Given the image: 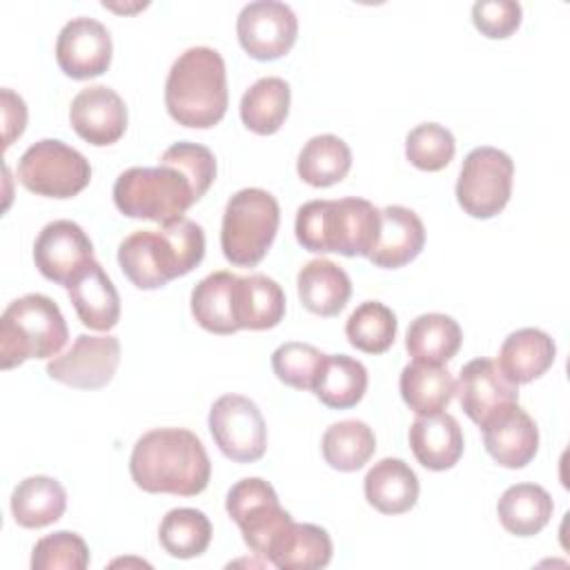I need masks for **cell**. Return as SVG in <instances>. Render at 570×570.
<instances>
[{"mask_svg":"<svg viewBox=\"0 0 570 570\" xmlns=\"http://www.w3.org/2000/svg\"><path fill=\"white\" fill-rule=\"evenodd\" d=\"M557 356V345L543 330L523 327L503 341L499 350V367L512 383H530L546 374Z\"/></svg>","mask_w":570,"mask_h":570,"instance_id":"cell-24","label":"cell"},{"mask_svg":"<svg viewBox=\"0 0 570 570\" xmlns=\"http://www.w3.org/2000/svg\"><path fill=\"white\" fill-rule=\"evenodd\" d=\"M158 539L169 557L194 559L207 550L212 541V523L200 510L174 508L163 517Z\"/></svg>","mask_w":570,"mask_h":570,"instance_id":"cell-36","label":"cell"},{"mask_svg":"<svg viewBox=\"0 0 570 570\" xmlns=\"http://www.w3.org/2000/svg\"><path fill=\"white\" fill-rule=\"evenodd\" d=\"M289 100L292 91L283 78H258L240 98V120L258 136L276 134L287 118Z\"/></svg>","mask_w":570,"mask_h":570,"instance_id":"cell-33","label":"cell"},{"mask_svg":"<svg viewBox=\"0 0 570 570\" xmlns=\"http://www.w3.org/2000/svg\"><path fill=\"white\" fill-rule=\"evenodd\" d=\"M2 122H4V147L22 136L27 125V105L11 89H2Z\"/></svg>","mask_w":570,"mask_h":570,"instance_id":"cell-43","label":"cell"},{"mask_svg":"<svg viewBox=\"0 0 570 570\" xmlns=\"http://www.w3.org/2000/svg\"><path fill=\"white\" fill-rule=\"evenodd\" d=\"M456 145L450 129L439 122L416 125L405 136V158L423 171H441L454 158Z\"/></svg>","mask_w":570,"mask_h":570,"instance_id":"cell-38","label":"cell"},{"mask_svg":"<svg viewBox=\"0 0 570 570\" xmlns=\"http://www.w3.org/2000/svg\"><path fill=\"white\" fill-rule=\"evenodd\" d=\"M18 180L24 189L45 198H71L89 185L91 165L78 149L45 138L20 156Z\"/></svg>","mask_w":570,"mask_h":570,"instance_id":"cell-8","label":"cell"},{"mask_svg":"<svg viewBox=\"0 0 570 570\" xmlns=\"http://www.w3.org/2000/svg\"><path fill=\"white\" fill-rule=\"evenodd\" d=\"M281 223L278 200L258 187L236 191L223 212L220 249L232 265L254 267L272 247Z\"/></svg>","mask_w":570,"mask_h":570,"instance_id":"cell-7","label":"cell"},{"mask_svg":"<svg viewBox=\"0 0 570 570\" xmlns=\"http://www.w3.org/2000/svg\"><path fill=\"white\" fill-rule=\"evenodd\" d=\"M69 338L60 307L45 294H24L0 318V365L11 370L29 358L58 356Z\"/></svg>","mask_w":570,"mask_h":570,"instance_id":"cell-5","label":"cell"},{"mask_svg":"<svg viewBox=\"0 0 570 570\" xmlns=\"http://www.w3.org/2000/svg\"><path fill=\"white\" fill-rule=\"evenodd\" d=\"M303 307L318 316H336L352 296V281L343 267L327 258L305 263L296 278Z\"/></svg>","mask_w":570,"mask_h":570,"instance_id":"cell-23","label":"cell"},{"mask_svg":"<svg viewBox=\"0 0 570 570\" xmlns=\"http://www.w3.org/2000/svg\"><path fill=\"white\" fill-rule=\"evenodd\" d=\"M160 165H174L180 171H185L200 196L207 194L216 178V158L205 145L198 142H174L163 151Z\"/></svg>","mask_w":570,"mask_h":570,"instance_id":"cell-41","label":"cell"},{"mask_svg":"<svg viewBox=\"0 0 570 570\" xmlns=\"http://www.w3.org/2000/svg\"><path fill=\"white\" fill-rule=\"evenodd\" d=\"M94 261V245L85 229L67 218L47 223L33 243V263L38 272L58 285L71 278Z\"/></svg>","mask_w":570,"mask_h":570,"instance_id":"cell-16","label":"cell"},{"mask_svg":"<svg viewBox=\"0 0 570 570\" xmlns=\"http://www.w3.org/2000/svg\"><path fill=\"white\" fill-rule=\"evenodd\" d=\"M227 100L225 60L216 49L191 47L174 60L165 82V107L178 125L209 129L223 120Z\"/></svg>","mask_w":570,"mask_h":570,"instance_id":"cell-3","label":"cell"},{"mask_svg":"<svg viewBox=\"0 0 570 570\" xmlns=\"http://www.w3.org/2000/svg\"><path fill=\"white\" fill-rule=\"evenodd\" d=\"M323 459L338 472L361 470L376 450V436L365 421L347 419L332 423L321 441Z\"/></svg>","mask_w":570,"mask_h":570,"instance_id":"cell-35","label":"cell"},{"mask_svg":"<svg viewBox=\"0 0 570 570\" xmlns=\"http://www.w3.org/2000/svg\"><path fill=\"white\" fill-rule=\"evenodd\" d=\"M225 508L240 528L243 541L261 557H267L272 546L294 521L292 514L281 508L274 488L258 476L234 483L227 492Z\"/></svg>","mask_w":570,"mask_h":570,"instance_id":"cell-10","label":"cell"},{"mask_svg":"<svg viewBox=\"0 0 570 570\" xmlns=\"http://www.w3.org/2000/svg\"><path fill=\"white\" fill-rule=\"evenodd\" d=\"M200 198L189 176L174 165L129 167L114 183V203L120 214L160 225L183 218Z\"/></svg>","mask_w":570,"mask_h":570,"instance_id":"cell-6","label":"cell"},{"mask_svg":"<svg viewBox=\"0 0 570 570\" xmlns=\"http://www.w3.org/2000/svg\"><path fill=\"white\" fill-rule=\"evenodd\" d=\"M472 22L485 38H508L521 24V4L512 0H479L472 4Z\"/></svg>","mask_w":570,"mask_h":570,"instance_id":"cell-42","label":"cell"},{"mask_svg":"<svg viewBox=\"0 0 570 570\" xmlns=\"http://www.w3.org/2000/svg\"><path fill=\"white\" fill-rule=\"evenodd\" d=\"M363 490L367 503L381 514H403L419 499V479L403 459L387 456L367 470Z\"/></svg>","mask_w":570,"mask_h":570,"instance_id":"cell-22","label":"cell"},{"mask_svg":"<svg viewBox=\"0 0 570 570\" xmlns=\"http://www.w3.org/2000/svg\"><path fill=\"white\" fill-rule=\"evenodd\" d=\"M514 178L512 158L497 147H474L459 171L456 200L472 218H492L510 200Z\"/></svg>","mask_w":570,"mask_h":570,"instance_id":"cell-9","label":"cell"},{"mask_svg":"<svg viewBox=\"0 0 570 570\" xmlns=\"http://www.w3.org/2000/svg\"><path fill=\"white\" fill-rule=\"evenodd\" d=\"M134 483L151 494L196 497L212 474L203 441L183 428H158L145 432L129 456Z\"/></svg>","mask_w":570,"mask_h":570,"instance_id":"cell-1","label":"cell"},{"mask_svg":"<svg viewBox=\"0 0 570 570\" xmlns=\"http://www.w3.org/2000/svg\"><path fill=\"white\" fill-rule=\"evenodd\" d=\"M285 316V294L265 274L238 276L236 318L240 330H272Z\"/></svg>","mask_w":570,"mask_h":570,"instance_id":"cell-29","label":"cell"},{"mask_svg":"<svg viewBox=\"0 0 570 570\" xmlns=\"http://www.w3.org/2000/svg\"><path fill=\"white\" fill-rule=\"evenodd\" d=\"M483 445L499 465L525 468L539 450L537 423L517 403L483 428Z\"/></svg>","mask_w":570,"mask_h":570,"instance_id":"cell-20","label":"cell"},{"mask_svg":"<svg viewBox=\"0 0 570 570\" xmlns=\"http://www.w3.org/2000/svg\"><path fill=\"white\" fill-rule=\"evenodd\" d=\"M203 256V227L185 216L160 229H138L118 245V265L138 289L165 287L198 267Z\"/></svg>","mask_w":570,"mask_h":570,"instance_id":"cell-2","label":"cell"},{"mask_svg":"<svg viewBox=\"0 0 570 570\" xmlns=\"http://www.w3.org/2000/svg\"><path fill=\"white\" fill-rule=\"evenodd\" d=\"M396 314L387 305L379 301H365L350 314L345 323V336L350 345L365 354H383L396 338Z\"/></svg>","mask_w":570,"mask_h":570,"instance_id":"cell-37","label":"cell"},{"mask_svg":"<svg viewBox=\"0 0 570 570\" xmlns=\"http://www.w3.org/2000/svg\"><path fill=\"white\" fill-rule=\"evenodd\" d=\"M325 354L309 343L289 341L274 350L272 370L276 379L294 390H312Z\"/></svg>","mask_w":570,"mask_h":570,"instance_id":"cell-39","label":"cell"},{"mask_svg":"<svg viewBox=\"0 0 570 570\" xmlns=\"http://www.w3.org/2000/svg\"><path fill=\"white\" fill-rule=\"evenodd\" d=\"M452 372L443 365H430L412 361L403 367L399 379V390L405 405L416 414L443 412L454 396Z\"/></svg>","mask_w":570,"mask_h":570,"instance_id":"cell-32","label":"cell"},{"mask_svg":"<svg viewBox=\"0 0 570 570\" xmlns=\"http://www.w3.org/2000/svg\"><path fill=\"white\" fill-rule=\"evenodd\" d=\"M89 566V548L76 532L60 530L42 537L31 552L33 570H85Z\"/></svg>","mask_w":570,"mask_h":570,"instance_id":"cell-40","label":"cell"},{"mask_svg":"<svg viewBox=\"0 0 570 570\" xmlns=\"http://www.w3.org/2000/svg\"><path fill=\"white\" fill-rule=\"evenodd\" d=\"M463 341L459 323L439 312L416 316L405 334V347L412 361L443 365L459 352Z\"/></svg>","mask_w":570,"mask_h":570,"instance_id":"cell-31","label":"cell"},{"mask_svg":"<svg viewBox=\"0 0 570 570\" xmlns=\"http://www.w3.org/2000/svg\"><path fill=\"white\" fill-rule=\"evenodd\" d=\"M67 294L80 323L96 332H109L120 318V296L98 261L87 263L67 285Z\"/></svg>","mask_w":570,"mask_h":570,"instance_id":"cell-19","label":"cell"},{"mask_svg":"<svg viewBox=\"0 0 570 570\" xmlns=\"http://www.w3.org/2000/svg\"><path fill=\"white\" fill-rule=\"evenodd\" d=\"M410 448L414 459L434 472L450 470L463 454V432L448 412L419 414L410 425Z\"/></svg>","mask_w":570,"mask_h":570,"instance_id":"cell-21","label":"cell"},{"mask_svg":"<svg viewBox=\"0 0 570 570\" xmlns=\"http://www.w3.org/2000/svg\"><path fill=\"white\" fill-rule=\"evenodd\" d=\"M67 508V492L60 481L36 474L22 479L11 494V514L20 528L38 530L56 523Z\"/></svg>","mask_w":570,"mask_h":570,"instance_id":"cell-26","label":"cell"},{"mask_svg":"<svg viewBox=\"0 0 570 570\" xmlns=\"http://www.w3.org/2000/svg\"><path fill=\"white\" fill-rule=\"evenodd\" d=\"M381 225L370 252V261L376 267L399 269L414 261L425 245L423 220L407 207L387 205L379 209Z\"/></svg>","mask_w":570,"mask_h":570,"instance_id":"cell-18","label":"cell"},{"mask_svg":"<svg viewBox=\"0 0 570 570\" xmlns=\"http://www.w3.org/2000/svg\"><path fill=\"white\" fill-rule=\"evenodd\" d=\"M552 497L537 483L510 485L497 503L501 525L517 537L539 534L552 517Z\"/></svg>","mask_w":570,"mask_h":570,"instance_id":"cell-30","label":"cell"},{"mask_svg":"<svg viewBox=\"0 0 570 570\" xmlns=\"http://www.w3.org/2000/svg\"><path fill=\"white\" fill-rule=\"evenodd\" d=\"M265 559L281 570L325 568L332 559V539L321 525L292 521Z\"/></svg>","mask_w":570,"mask_h":570,"instance_id":"cell-27","label":"cell"},{"mask_svg":"<svg viewBox=\"0 0 570 570\" xmlns=\"http://www.w3.org/2000/svg\"><path fill=\"white\" fill-rule=\"evenodd\" d=\"M236 36L240 47L254 60H276L294 47L298 18L285 2L256 0L240 9Z\"/></svg>","mask_w":570,"mask_h":570,"instance_id":"cell-12","label":"cell"},{"mask_svg":"<svg viewBox=\"0 0 570 570\" xmlns=\"http://www.w3.org/2000/svg\"><path fill=\"white\" fill-rule=\"evenodd\" d=\"M352 167V151L345 140L334 134L309 138L296 160V171L312 187H330L341 183Z\"/></svg>","mask_w":570,"mask_h":570,"instance_id":"cell-34","label":"cell"},{"mask_svg":"<svg viewBox=\"0 0 570 570\" xmlns=\"http://www.w3.org/2000/svg\"><path fill=\"white\" fill-rule=\"evenodd\" d=\"M238 276L232 272H212L191 289V314L196 323L212 334L238 332L236 318Z\"/></svg>","mask_w":570,"mask_h":570,"instance_id":"cell-25","label":"cell"},{"mask_svg":"<svg viewBox=\"0 0 570 570\" xmlns=\"http://www.w3.org/2000/svg\"><path fill=\"white\" fill-rule=\"evenodd\" d=\"M381 225L379 209L365 198L309 200L296 212V240L307 252L370 256Z\"/></svg>","mask_w":570,"mask_h":570,"instance_id":"cell-4","label":"cell"},{"mask_svg":"<svg viewBox=\"0 0 570 570\" xmlns=\"http://www.w3.org/2000/svg\"><path fill=\"white\" fill-rule=\"evenodd\" d=\"M209 432L218 450L236 463H254L265 454L267 428L258 405L243 394H223L209 410Z\"/></svg>","mask_w":570,"mask_h":570,"instance_id":"cell-11","label":"cell"},{"mask_svg":"<svg viewBox=\"0 0 570 570\" xmlns=\"http://www.w3.org/2000/svg\"><path fill=\"white\" fill-rule=\"evenodd\" d=\"M69 122L89 145L107 147L122 138L127 129V107L111 87L89 85L73 96Z\"/></svg>","mask_w":570,"mask_h":570,"instance_id":"cell-17","label":"cell"},{"mask_svg":"<svg viewBox=\"0 0 570 570\" xmlns=\"http://www.w3.org/2000/svg\"><path fill=\"white\" fill-rule=\"evenodd\" d=\"M120 363V341L116 336H76L73 345L47 363L49 379L76 390L105 387Z\"/></svg>","mask_w":570,"mask_h":570,"instance_id":"cell-13","label":"cell"},{"mask_svg":"<svg viewBox=\"0 0 570 570\" xmlns=\"http://www.w3.org/2000/svg\"><path fill=\"white\" fill-rule=\"evenodd\" d=\"M111 51L107 27L85 16L71 18L56 40V62L60 71L73 80L102 76L111 65Z\"/></svg>","mask_w":570,"mask_h":570,"instance_id":"cell-15","label":"cell"},{"mask_svg":"<svg viewBox=\"0 0 570 570\" xmlns=\"http://www.w3.org/2000/svg\"><path fill=\"white\" fill-rule=\"evenodd\" d=\"M367 390V370L347 354H325L312 392L332 410L354 407Z\"/></svg>","mask_w":570,"mask_h":570,"instance_id":"cell-28","label":"cell"},{"mask_svg":"<svg viewBox=\"0 0 570 570\" xmlns=\"http://www.w3.org/2000/svg\"><path fill=\"white\" fill-rule=\"evenodd\" d=\"M454 394L459 396L461 410L481 430L519 403L517 383H512L492 358H474L465 363L459 372Z\"/></svg>","mask_w":570,"mask_h":570,"instance_id":"cell-14","label":"cell"}]
</instances>
